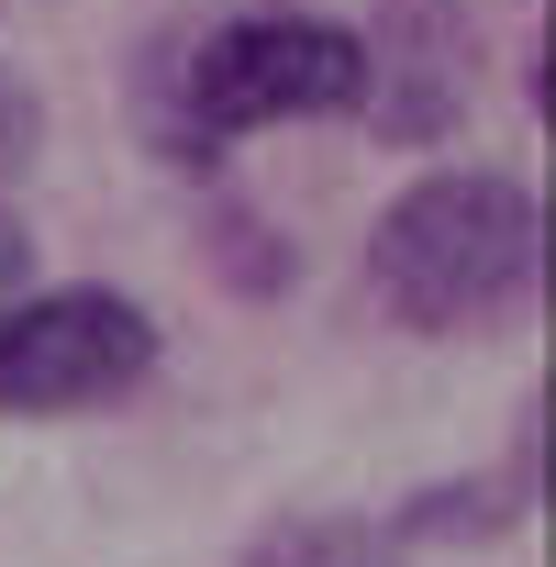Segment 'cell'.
I'll use <instances>...</instances> for the list:
<instances>
[{"instance_id": "6da1fadb", "label": "cell", "mask_w": 556, "mask_h": 567, "mask_svg": "<svg viewBox=\"0 0 556 567\" xmlns=\"http://www.w3.org/2000/svg\"><path fill=\"white\" fill-rule=\"evenodd\" d=\"M534 245H545V223H534L523 178H501V167H434V178H412L379 212L368 278H379V301L412 334H478V323H501L534 290Z\"/></svg>"}, {"instance_id": "7a4b0ae2", "label": "cell", "mask_w": 556, "mask_h": 567, "mask_svg": "<svg viewBox=\"0 0 556 567\" xmlns=\"http://www.w3.org/2000/svg\"><path fill=\"white\" fill-rule=\"evenodd\" d=\"M368 101V34L323 12H234L178 56V123L189 134H267V123H323Z\"/></svg>"}, {"instance_id": "3957f363", "label": "cell", "mask_w": 556, "mask_h": 567, "mask_svg": "<svg viewBox=\"0 0 556 567\" xmlns=\"http://www.w3.org/2000/svg\"><path fill=\"white\" fill-rule=\"evenodd\" d=\"M156 368V323L123 290H34L0 312V412H101Z\"/></svg>"}, {"instance_id": "277c9868", "label": "cell", "mask_w": 556, "mask_h": 567, "mask_svg": "<svg viewBox=\"0 0 556 567\" xmlns=\"http://www.w3.org/2000/svg\"><path fill=\"white\" fill-rule=\"evenodd\" d=\"M456 101H467V68H456V34H445L434 12H412V23H390V34L368 45V101H357V112H379V134L423 145V134L456 123Z\"/></svg>"}, {"instance_id": "5b68a950", "label": "cell", "mask_w": 556, "mask_h": 567, "mask_svg": "<svg viewBox=\"0 0 556 567\" xmlns=\"http://www.w3.org/2000/svg\"><path fill=\"white\" fill-rule=\"evenodd\" d=\"M234 567H401V545L357 512H301V523H267Z\"/></svg>"}, {"instance_id": "8992f818", "label": "cell", "mask_w": 556, "mask_h": 567, "mask_svg": "<svg viewBox=\"0 0 556 567\" xmlns=\"http://www.w3.org/2000/svg\"><path fill=\"white\" fill-rule=\"evenodd\" d=\"M23 256H34V245H23V223L0 212V290H12V278H23Z\"/></svg>"}]
</instances>
